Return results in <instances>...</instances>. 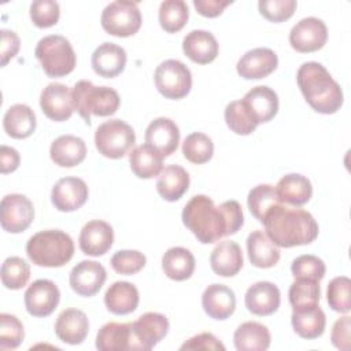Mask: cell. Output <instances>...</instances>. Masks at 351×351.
<instances>
[{"instance_id": "obj_12", "label": "cell", "mask_w": 351, "mask_h": 351, "mask_svg": "<svg viewBox=\"0 0 351 351\" xmlns=\"http://www.w3.org/2000/svg\"><path fill=\"white\" fill-rule=\"evenodd\" d=\"M40 107L51 121H67L75 111L73 90L59 82L48 84L40 95Z\"/></svg>"}, {"instance_id": "obj_38", "label": "cell", "mask_w": 351, "mask_h": 351, "mask_svg": "<svg viewBox=\"0 0 351 351\" xmlns=\"http://www.w3.org/2000/svg\"><path fill=\"white\" fill-rule=\"evenodd\" d=\"M188 5L182 0H166L159 5V23L166 33L180 32L188 22Z\"/></svg>"}, {"instance_id": "obj_39", "label": "cell", "mask_w": 351, "mask_h": 351, "mask_svg": "<svg viewBox=\"0 0 351 351\" xmlns=\"http://www.w3.org/2000/svg\"><path fill=\"white\" fill-rule=\"evenodd\" d=\"M223 117L228 128L240 136L251 134L258 126V122L254 119L243 100L230 101L225 108Z\"/></svg>"}, {"instance_id": "obj_16", "label": "cell", "mask_w": 351, "mask_h": 351, "mask_svg": "<svg viewBox=\"0 0 351 351\" xmlns=\"http://www.w3.org/2000/svg\"><path fill=\"white\" fill-rule=\"evenodd\" d=\"M114 241L112 226L101 219H93L84 225L80 232L78 244L85 255L101 256L111 247Z\"/></svg>"}, {"instance_id": "obj_9", "label": "cell", "mask_w": 351, "mask_h": 351, "mask_svg": "<svg viewBox=\"0 0 351 351\" xmlns=\"http://www.w3.org/2000/svg\"><path fill=\"white\" fill-rule=\"evenodd\" d=\"M154 80L159 93L171 100L185 97L192 88L191 70L177 59L162 62L155 70Z\"/></svg>"}, {"instance_id": "obj_3", "label": "cell", "mask_w": 351, "mask_h": 351, "mask_svg": "<svg viewBox=\"0 0 351 351\" xmlns=\"http://www.w3.org/2000/svg\"><path fill=\"white\" fill-rule=\"evenodd\" d=\"M298 86L308 106L319 114H335L343 106V90L318 62L303 63L296 73Z\"/></svg>"}, {"instance_id": "obj_32", "label": "cell", "mask_w": 351, "mask_h": 351, "mask_svg": "<svg viewBox=\"0 0 351 351\" xmlns=\"http://www.w3.org/2000/svg\"><path fill=\"white\" fill-rule=\"evenodd\" d=\"M276 192L281 203L299 207L311 199L313 186L307 177L298 173H291L284 176L277 182Z\"/></svg>"}, {"instance_id": "obj_49", "label": "cell", "mask_w": 351, "mask_h": 351, "mask_svg": "<svg viewBox=\"0 0 351 351\" xmlns=\"http://www.w3.org/2000/svg\"><path fill=\"white\" fill-rule=\"evenodd\" d=\"M296 7L298 3L295 0H261L258 3L259 14L274 23L289 19L293 15Z\"/></svg>"}, {"instance_id": "obj_43", "label": "cell", "mask_w": 351, "mask_h": 351, "mask_svg": "<svg viewBox=\"0 0 351 351\" xmlns=\"http://www.w3.org/2000/svg\"><path fill=\"white\" fill-rule=\"evenodd\" d=\"M289 303L293 307L318 304L321 289L319 281L310 278H295L292 285L289 287Z\"/></svg>"}, {"instance_id": "obj_53", "label": "cell", "mask_w": 351, "mask_h": 351, "mask_svg": "<svg viewBox=\"0 0 351 351\" xmlns=\"http://www.w3.org/2000/svg\"><path fill=\"white\" fill-rule=\"evenodd\" d=\"M232 4V1L219 0H193V7L196 11L206 18H217L223 12V10Z\"/></svg>"}, {"instance_id": "obj_47", "label": "cell", "mask_w": 351, "mask_h": 351, "mask_svg": "<svg viewBox=\"0 0 351 351\" xmlns=\"http://www.w3.org/2000/svg\"><path fill=\"white\" fill-rule=\"evenodd\" d=\"M147 263V258L143 252L137 250H121L117 251L111 258L112 269L125 276H132L138 273Z\"/></svg>"}, {"instance_id": "obj_48", "label": "cell", "mask_w": 351, "mask_h": 351, "mask_svg": "<svg viewBox=\"0 0 351 351\" xmlns=\"http://www.w3.org/2000/svg\"><path fill=\"white\" fill-rule=\"evenodd\" d=\"M59 16L60 8L56 1L36 0L30 4V19L40 29H47L56 25Z\"/></svg>"}, {"instance_id": "obj_13", "label": "cell", "mask_w": 351, "mask_h": 351, "mask_svg": "<svg viewBox=\"0 0 351 351\" xmlns=\"http://www.w3.org/2000/svg\"><path fill=\"white\" fill-rule=\"evenodd\" d=\"M60 292L58 285L47 278L36 280L25 292V307L33 317H48L58 307Z\"/></svg>"}, {"instance_id": "obj_19", "label": "cell", "mask_w": 351, "mask_h": 351, "mask_svg": "<svg viewBox=\"0 0 351 351\" xmlns=\"http://www.w3.org/2000/svg\"><path fill=\"white\" fill-rule=\"evenodd\" d=\"M96 348L100 351H138L132 322L104 324L96 335Z\"/></svg>"}, {"instance_id": "obj_46", "label": "cell", "mask_w": 351, "mask_h": 351, "mask_svg": "<svg viewBox=\"0 0 351 351\" xmlns=\"http://www.w3.org/2000/svg\"><path fill=\"white\" fill-rule=\"evenodd\" d=\"M291 271L295 278H310L321 281L325 277V263L321 258L306 254L293 259L291 265Z\"/></svg>"}, {"instance_id": "obj_8", "label": "cell", "mask_w": 351, "mask_h": 351, "mask_svg": "<svg viewBox=\"0 0 351 351\" xmlns=\"http://www.w3.org/2000/svg\"><path fill=\"white\" fill-rule=\"evenodd\" d=\"M141 12L137 3L112 1L101 12V27L111 36L129 37L136 34L141 27Z\"/></svg>"}, {"instance_id": "obj_30", "label": "cell", "mask_w": 351, "mask_h": 351, "mask_svg": "<svg viewBox=\"0 0 351 351\" xmlns=\"http://www.w3.org/2000/svg\"><path fill=\"white\" fill-rule=\"evenodd\" d=\"M140 302L136 285L128 281H115L106 291L104 304L107 310L115 315H126L133 313Z\"/></svg>"}, {"instance_id": "obj_31", "label": "cell", "mask_w": 351, "mask_h": 351, "mask_svg": "<svg viewBox=\"0 0 351 351\" xmlns=\"http://www.w3.org/2000/svg\"><path fill=\"white\" fill-rule=\"evenodd\" d=\"M189 188V174L178 165H169L162 169L156 181V191L167 202L180 200Z\"/></svg>"}, {"instance_id": "obj_27", "label": "cell", "mask_w": 351, "mask_h": 351, "mask_svg": "<svg viewBox=\"0 0 351 351\" xmlns=\"http://www.w3.org/2000/svg\"><path fill=\"white\" fill-rule=\"evenodd\" d=\"M218 43L207 30H192L182 40L184 53L195 63L208 64L218 55Z\"/></svg>"}, {"instance_id": "obj_10", "label": "cell", "mask_w": 351, "mask_h": 351, "mask_svg": "<svg viewBox=\"0 0 351 351\" xmlns=\"http://www.w3.org/2000/svg\"><path fill=\"white\" fill-rule=\"evenodd\" d=\"M33 203L21 193H11L1 199L0 222L1 228L8 233H22L33 222Z\"/></svg>"}, {"instance_id": "obj_41", "label": "cell", "mask_w": 351, "mask_h": 351, "mask_svg": "<svg viewBox=\"0 0 351 351\" xmlns=\"http://www.w3.org/2000/svg\"><path fill=\"white\" fill-rule=\"evenodd\" d=\"M278 203L281 202L277 196L276 188L269 184H259L254 186L247 197L248 208L259 222H262L265 214Z\"/></svg>"}, {"instance_id": "obj_6", "label": "cell", "mask_w": 351, "mask_h": 351, "mask_svg": "<svg viewBox=\"0 0 351 351\" xmlns=\"http://www.w3.org/2000/svg\"><path fill=\"white\" fill-rule=\"evenodd\" d=\"M34 55L41 63L48 77H64L70 74L77 63V58L70 41L59 34L45 36L37 43Z\"/></svg>"}, {"instance_id": "obj_5", "label": "cell", "mask_w": 351, "mask_h": 351, "mask_svg": "<svg viewBox=\"0 0 351 351\" xmlns=\"http://www.w3.org/2000/svg\"><path fill=\"white\" fill-rule=\"evenodd\" d=\"M73 90L74 107L86 125L90 117H110L117 112L121 99L115 89L110 86H96L88 80L78 81Z\"/></svg>"}, {"instance_id": "obj_50", "label": "cell", "mask_w": 351, "mask_h": 351, "mask_svg": "<svg viewBox=\"0 0 351 351\" xmlns=\"http://www.w3.org/2000/svg\"><path fill=\"white\" fill-rule=\"evenodd\" d=\"M350 329H351V318L348 315L339 318L333 324L330 341L337 350H341V351L350 350Z\"/></svg>"}, {"instance_id": "obj_37", "label": "cell", "mask_w": 351, "mask_h": 351, "mask_svg": "<svg viewBox=\"0 0 351 351\" xmlns=\"http://www.w3.org/2000/svg\"><path fill=\"white\" fill-rule=\"evenodd\" d=\"M195 265L193 254L184 247H171L162 258L165 274L174 281L188 280L195 271Z\"/></svg>"}, {"instance_id": "obj_11", "label": "cell", "mask_w": 351, "mask_h": 351, "mask_svg": "<svg viewBox=\"0 0 351 351\" xmlns=\"http://www.w3.org/2000/svg\"><path fill=\"white\" fill-rule=\"evenodd\" d=\"M328 40L326 25L314 16L300 19L289 32L291 47L302 53L321 49Z\"/></svg>"}, {"instance_id": "obj_40", "label": "cell", "mask_w": 351, "mask_h": 351, "mask_svg": "<svg viewBox=\"0 0 351 351\" xmlns=\"http://www.w3.org/2000/svg\"><path fill=\"white\" fill-rule=\"evenodd\" d=\"M182 154L186 160L195 165H203L213 158L214 144L213 140L200 132L191 133L182 143Z\"/></svg>"}, {"instance_id": "obj_45", "label": "cell", "mask_w": 351, "mask_h": 351, "mask_svg": "<svg viewBox=\"0 0 351 351\" xmlns=\"http://www.w3.org/2000/svg\"><path fill=\"white\" fill-rule=\"evenodd\" d=\"M25 337L22 322L12 314H0V348L14 350L19 347Z\"/></svg>"}, {"instance_id": "obj_28", "label": "cell", "mask_w": 351, "mask_h": 351, "mask_svg": "<svg viewBox=\"0 0 351 351\" xmlns=\"http://www.w3.org/2000/svg\"><path fill=\"white\" fill-rule=\"evenodd\" d=\"M244 263L243 251L236 241H221L210 255V266L217 276L233 277Z\"/></svg>"}, {"instance_id": "obj_52", "label": "cell", "mask_w": 351, "mask_h": 351, "mask_svg": "<svg viewBox=\"0 0 351 351\" xmlns=\"http://www.w3.org/2000/svg\"><path fill=\"white\" fill-rule=\"evenodd\" d=\"M1 36V67L7 66V63L18 53L21 41L15 32L3 29L0 32Z\"/></svg>"}, {"instance_id": "obj_20", "label": "cell", "mask_w": 351, "mask_h": 351, "mask_svg": "<svg viewBox=\"0 0 351 351\" xmlns=\"http://www.w3.org/2000/svg\"><path fill=\"white\" fill-rule=\"evenodd\" d=\"M145 143L155 148L163 158L171 155L180 143V129L170 118L159 117L145 129Z\"/></svg>"}, {"instance_id": "obj_14", "label": "cell", "mask_w": 351, "mask_h": 351, "mask_svg": "<svg viewBox=\"0 0 351 351\" xmlns=\"http://www.w3.org/2000/svg\"><path fill=\"white\" fill-rule=\"evenodd\" d=\"M88 186L78 177H63L52 188L51 202L56 210L71 213L81 208L88 200Z\"/></svg>"}, {"instance_id": "obj_51", "label": "cell", "mask_w": 351, "mask_h": 351, "mask_svg": "<svg viewBox=\"0 0 351 351\" xmlns=\"http://www.w3.org/2000/svg\"><path fill=\"white\" fill-rule=\"evenodd\" d=\"M181 350H225V346L210 332L199 333L188 339L181 347Z\"/></svg>"}, {"instance_id": "obj_4", "label": "cell", "mask_w": 351, "mask_h": 351, "mask_svg": "<svg viewBox=\"0 0 351 351\" xmlns=\"http://www.w3.org/2000/svg\"><path fill=\"white\" fill-rule=\"evenodd\" d=\"M26 254L37 266L60 267L73 258L74 243L63 230H41L27 240Z\"/></svg>"}, {"instance_id": "obj_15", "label": "cell", "mask_w": 351, "mask_h": 351, "mask_svg": "<svg viewBox=\"0 0 351 351\" xmlns=\"http://www.w3.org/2000/svg\"><path fill=\"white\" fill-rule=\"evenodd\" d=\"M106 278L107 273L103 265L96 261H81L73 267L69 282L77 295L90 298L100 291Z\"/></svg>"}, {"instance_id": "obj_18", "label": "cell", "mask_w": 351, "mask_h": 351, "mask_svg": "<svg viewBox=\"0 0 351 351\" xmlns=\"http://www.w3.org/2000/svg\"><path fill=\"white\" fill-rule=\"evenodd\" d=\"M138 351L154 348L169 332V319L159 313H145L132 322Z\"/></svg>"}, {"instance_id": "obj_44", "label": "cell", "mask_w": 351, "mask_h": 351, "mask_svg": "<svg viewBox=\"0 0 351 351\" xmlns=\"http://www.w3.org/2000/svg\"><path fill=\"white\" fill-rule=\"evenodd\" d=\"M351 280L346 276H339L330 280L326 289L329 307L340 314H347L351 310Z\"/></svg>"}, {"instance_id": "obj_24", "label": "cell", "mask_w": 351, "mask_h": 351, "mask_svg": "<svg viewBox=\"0 0 351 351\" xmlns=\"http://www.w3.org/2000/svg\"><path fill=\"white\" fill-rule=\"evenodd\" d=\"M126 52L114 43L100 44L92 53V69L103 78H114L119 75L126 66Z\"/></svg>"}, {"instance_id": "obj_33", "label": "cell", "mask_w": 351, "mask_h": 351, "mask_svg": "<svg viewBox=\"0 0 351 351\" xmlns=\"http://www.w3.org/2000/svg\"><path fill=\"white\" fill-rule=\"evenodd\" d=\"M247 252L252 266L269 269L278 263L280 250L262 230H254L247 237Z\"/></svg>"}, {"instance_id": "obj_21", "label": "cell", "mask_w": 351, "mask_h": 351, "mask_svg": "<svg viewBox=\"0 0 351 351\" xmlns=\"http://www.w3.org/2000/svg\"><path fill=\"white\" fill-rule=\"evenodd\" d=\"M244 302L250 313L261 317L270 315L280 307V289L270 281H258L247 289Z\"/></svg>"}, {"instance_id": "obj_23", "label": "cell", "mask_w": 351, "mask_h": 351, "mask_svg": "<svg viewBox=\"0 0 351 351\" xmlns=\"http://www.w3.org/2000/svg\"><path fill=\"white\" fill-rule=\"evenodd\" d=\"M89 332V319L78 308L63 310L55 321V333L63 343L81 344Z\"/></svg>"}, {"instance_id": "obj_1", "label": "cell", "mask_w": 351, "mask_h": 351, "mask_svg": "<svg viewBox=\"0 0 351 351\" xmlns=\"http://www.w3.org/2000/svg\"><path fill=\"white\" fill-rule=\"evenodd\" d=\"M182 222L202 244H211L237 233L244 217L237 200H226L215 206L208 196L196 195L185 204Z\"/></svg>"}, {"instance_id": "obj_29", "label": "cell", "mask_w": 351, "mask_h": 351, "mask_svg": "<svg viewBox=\"0 0 351 351\" xmlns=\"http://www.w3.org/2000/svg\"><path fill=\"white\" fill-rule=\"evenodd\" d=\"M52 162L60 167H74L86 156V145L81 137L73 134L59 136L49 148Z\"/></svg>"}, {"instance_id": "obj_42", "label": "cell", "mask_w": 351, "mask_h": 351, "mask_svg": "<svg viewBox=\"0 0 351 351\" xmlns=\"http://www.w3.org/2000/svg\"><path fill=\"white\" fill-rule=\"evenodd\" d=\"M0 276L7 289H21L30 278V266L19 256H8L1 265Z\"/></svg>"}, {"instance_id": "obj_7", "label": "cell", "mask_w": 351, "mask_h": 351, "mask_svg": "<svg viewBox=\"0 0 351 351\" xmlns=\"http://www.w3.org/2000/svg\"><path fill=\"white\" fill-rule=\"evenodd\" d=\"M134 143L136 134L133 128L121 119L103 122L95 133V145L99 154L110 159L123 158L133 148Z\"/></svg>"}, {"instance_id": "obj_36", "label": "cell", "mask_w": 351, "mask_h": 351, "mask_svg": "<svg viewBox=\"0 0 351 351\" xmlns=\"http://www.w3.org/2000/svg\"><path fill=\"white\" fill-rule=\"evenodd\" d=\"M129 165L136 177L148 180L159 176L162 171L163 156L151 145L143 144L130 151Z\"/></svg>"}, {"instance_id": "obj_26", "label": "cell", "mask_w": 351, "mask_h": 351, "mask_svg": "<svg viewBox=\"0 0 351 351\" xmlns=\"http://www.w3.org/2000/svg\"><path fill=\"white\" fill-rule=\"evenodd\" d=\"M241 100L258 125L271 121L278 112V96L266 85H258L250 89Z\"/></svg>"}, {"instance_id": "obj_22", "label": "cell", "mask_w": 351, "mask_h": 351, "mask_svg": "<svg viewBox=\"0 0 351 351\" xmlns=\"http://www.w3.org/2000/svg\"><path fill=\"white\" fill-rule=\"evenodd\" d=\"M202 306L210 318L223 321L234 313V292L223 284H211L202 295Z\"/></svg>"}, {"instance_id": "obj_35", "label": "cell", "mask_w": 351, "mask_h": 351, "mask_svg": "<svg viewBox=\"0 0 351 351\" xmlns=\"http://www.w3.org/2000/svg\"><path fill=\"white\" fill-rule=\"evenodd\" d=\"M36 114L26 104L11 106L3 118V128L12 138H26L36 130Z\"/></svg>"}, {"instance_id": "obj_2", "label": "cell", "mask_w": 351, "mask_h": 351, "mask_svg": "<svg viewBox=\"0 0 351 351\" xmlns=\"http://www.w3.org/2000/svg\"><path fill=\"white\" fill-rule=\"evenodd\" d=\"M262 223L267 237L282 248L310 244L319 232L317 221L308 211L284 203L273 206L265 214Z\"/></svg>"}, {"instance_id": "obj_34", "label": "cell", "mask_w": 351, "mask_h": 351, "mask_svg": "<svg viewBox=\"0 0 351 351\" xmlns=\"http://www.w3.org/2000/svg\"><path fill=\"white\" fill-rule=\"evenodd\" d=\"M233 341L237 351H265L270 347L271 336L263 324L247 321L234 330Z\"/></svg>"}, {"instance_id": "obj_17", "label": "cell", "mask_w": 351, "mask_h": 351, "mask_svg": "<svg viewBox=\"0 0 351 351\" xmlns=\"http://www.w3.org/2000/svg\"><path fill=\"white\" fill-rule=\"evenodd\" d=\"M278 64V58L270 48H254L245 52L237 62L236 70L241 78L259 80L270 75Z\"/></svg>"}, {"instance_id": "obj_25", "label": "cell", "mask_w": 351, "mask_h": 351, "mask_svg": "<svg viewBox=\"0 0 351 351\" xmlns=\"http://www.w3.org/2000/svg\"><path fill=\"white\" fill-rule=\"evenodd\" d=\"M291 324L296 335L303 339L313 340L325 332L326 317L318 304L293 307Z\"/></svg>"}, {"instance_id": "obj_54", "label": "cell", "mask_w": 351, "mask_h": 351, "mask_svg": "<svg viewBox=\"0 0 351 351\" xmlns=\"http://www.w3.org/2000/svg\"><path fill=\"white\" fill-rule=\"evenodd\" d=\"M19 162L21 156L15 148L7 145L0 147V171L3 174L15 171L19 166Z\"/></svg>"}]
</instances>
